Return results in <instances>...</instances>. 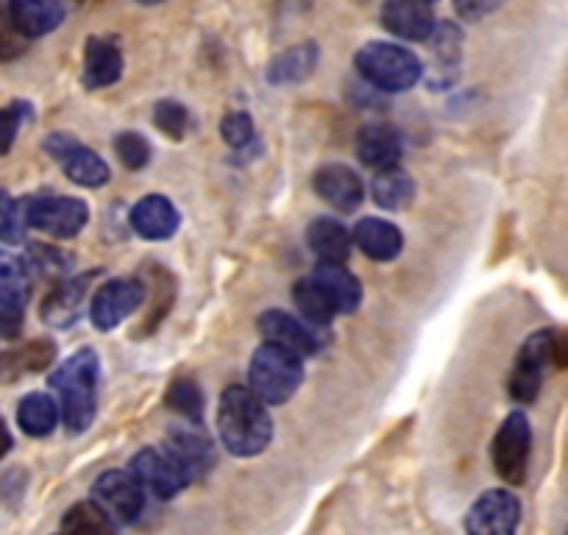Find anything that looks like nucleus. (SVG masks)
I'll use <instances>...</instances> for the list:
<instances>
[{
	"label": "nucleus",
	"mask_w": 568,
	"mask_h": 535,
	"mask_svg": "<svg viewBox=\"0 0 568 535\" xmlns=\"http://www.w3.org/2000/svg\"><path fill=\"white\" fill-rule=\"evenodd\" d=\"M217 435L237 457H254L271 446L273 422L265 402L251 387L232 385L217 402Z\"/></svg>",
	"instance_id": "f257e3e1"
},
{
	"label": "nucleus",
	"mask_w": 568,
	"mask_h": 535,
	"mask_svg": "<svg viewBox=\"0 0 568 535\" xmlns=\"http://www.w3.org/2000/svg\"><path fill=\"white\" fill-rule=\"evenodd\" d=\"M98 380H101V363L95 349H81L51 374V387L57 391L62 422L68 424L70 433H84L95 422Z\"/></svg>",
	"instance_id": "f03ea898"
},
{
	"label": "nucleus",
	"mask_w": 568,
	"mask_h": 535,
	"mask_svg": "<svg viewBox=\"0 0 568 535\" xmlns=\"http://www.w3.org/2000/svg\"><path fill=\"white\" fill-rule=\"evenodd\" d=\"M549 365L557 369H566L568 365V337L560 335L555 330H540L532 332L527 337V343L518 352L516 365L510 371V380H507V391L516 402H535L544 385V376L549 371Z\"/></svg>",
	"instance_id": "7ed1b4c3"
},
{
	"label": "nucleus",
	"mask_w": 568,
	"mask_h": 535,
	"mask_svg": "<svg viewBox=\"0 0 568 535\" xmlns=\"http://www.w3.org/2000/svg\"><path fill=\"white\" fill-rule=\"evenodd\" d=\"M251 391L265 402V405H284L296 396L304 380L302 354L287 346L265 341L254 352L248 369Z\"/></svg>",
	"instance_id": "20e7f679"
},
{
	"label": "nucleus",
	"mask_w": 568,
	"mask_h": 535,
	"mask_svg": "<svg viewBox=\"0 0 568 535\" xmlns=\"http://www.w3.org/2000/svg\"><path fill=\"white\" fill-rule=\"evenodd\" d=\"M357 70L371 87L382 92H407L424 73L413 51L390 42H368L357 53Z\"/></svg>",
	"instance_id": "39448f33"
},
{
	"label": "nucleus",
	"mask_w": 568,
	"mask_h": 535,
	"mask_svg": "<svg viewBox=\"0 0 568 535\" xmlns=\"http://www.w3.org/2000/svg\"><path fill=\"white\" fill-rule=\"evenodd\" d=\"M529 450H532V427L529 418L521 411L510 413L501 422L499 433H496L494 446H490V457H494V468L505 483L521 485L527 480L529 468Z\"/></svg>",
	"instance_id": "423d86ee"
},
{
	"label": "nucleus",
	"mask_w": 568,
	"mask_h": 535,
	"mask_svg": "<svg viewBox=\"0 0 568 535\" xmlns=\"http://www.w3.org/2000/svg\"><path fill=\"white\" fill-rule=\"evenodd\" d=\"M87 221H90L87 204L70 195H42V199L26 201V223L51 238H75L87 226Z\"/></svg>",
	"instance_id": "0eeeda50"
},
{
	"label": "nucleus",
	"mask_w": 568,
	"mask_h": 535,
	"mask_svg": "<svg viewBox=\"0 0 568 535\" xmlns=\"http://www.w3.org/2000/svg\"><path fill=\"white\" fill-rule=\"evenodd\" d=\"M131 474H134L136 483L145 491H151L156 499H173L176 494H182L184 485L193 483V477L184 472L182 463H179L168 450L136 452L134 461H131Z\"/></svg>",
	"instance_id": "6e6552de"
},
{
	"label": "nucleus",
	"mask_w": 568,
	"mask_h": 535,
	"mask_svg": "<svg viewBox=\"0 0 568 535\" xmlns=\"http://www.w3.org/2000/svg\"><path fill=\"white\" fill-rule=\"evenodd\" d=\"M45 151L57 160V165L68 173V179H73L81 188H101L109 182V165L95 154L92 149L81 145L79 140H73L70 134H51L45 140Z\"/></svg>",
	"instance_id": "1a4fd4ad"
},
{
	"label": "nucleus",
	"mask_w": 568,
	"mask_h": 535,
	"mask_svg": "<svg viewBox=\"0 0 568 535\" xmlns=\"http://www.w3.org/2000/svg\"><path fill=\"white\" fill-rule=\"evenodd\" d=\"M142 302H145V287H142L140 280H129V276L112 280L98 287V293L92 296L90 319L95 330L109 332L123 324L129 315H134Z\"/></svg>",
	"instance_id": "9d476101"
},
{
	"label": "nucleus",
	"mask_w": 568,
	"mask_h": 535,
	"mask_svg": "<svg viewBox=\"0 0 568 535\" xmlns=\"http://www.w3.org/2000/svg\"><path fill=\"white\" fill-rule=\"evenodd\" d=\"M521 522V502L505 488L485 491L466 516V529L474 535H510Z\"/></svg>",
	"instance_id": "9b49d317"
},
{
	"label": "nucleus",
	"mask_w": 568,
	"mask_h": 535,
	"mask_svg": "<svg viewBox=\"0 0 568 535\" xmlns=\"http://www.w3.org/2000/svg\"><path fill=\"white\" fill-rule=\"evenodd\" d=\"M92 499L109 513L114 524H129L145 507V496H142V485L136 483L134 474L125 472H106L95 480L92 485Z\"/></svg>",
	"instance_id": "f8f14e48"
},
{
	"label": "nucleus",
	"mask_w": 568,
	"mask_h": 535,
	"mask_svg": "<svg viewBox=\"0 0 568 535\" xmlns=\"http://www.w3.org/2000/svg\"><path fill=\"white\" fill-rule=\"evenodd\" d=\"M260 332L265 335V341L293 349V352H298L302 357H313V354H318L326 343L324 335L318 332V326H307L304 321L293 319L291 313H282V310H267V313H262Z\"/></svg>",
	"instance_id": "ddd939ff"
},
{
	"label": "nucleus",
	"mask_w": 568,
	"mask_h": 535,
	"mask_svg": "<svg viewBox=\"0 0 568 535\" xmlns=\"http://www.w3.org/2000/svg\"><path fill=\"white\" fill-rule=\"evenodd\" d=\"M382 26L402 40L420 42L435 29L433 7H429V0H385Z\"/></svg>",
	"instance_id": "4468645a"
},
{
	"label": "nucleus",
	"mask_w": 568,
	"mask_h": 535,
	"mask_svg": "<svg viewBox=\"0 0 568 535\" xmlns=\"http://www.w3.org/2000/svg\"><path fill=\"white\" fill-rule=\"evenodd\" d=\"M182 215L165 195H145L131 210V229L145 240H168L179 232Z\"/></svg>",
	"instance_id": "2eb2a0df"
},
{
	"label": "nucleus",
	"mask_w": 568,
	"mask_h": 535,
	"mask_svg": "<svg viewBox=\"0 0 568 535\" xmlns=\"http://www.w3.org/2000/svg\"><path fill=\"white\" fill-rule=\"evenodd\" d=\"M315 193L324 201H329L335 210L341 212H354L363 204V182H359L357 173L348 165H324L313 179Z\"/></svg>",
	"instance_id": "dca6fc26"
},
{
	"label": "nucleus",
	"mask_w": 568,
	"mask_h": 535,
	"mask_svg": "<svg viewBox=\"0 0 568 535\" xmlns=\"http://www.w3.org/2000/svg\"><path fill=\"white\" fill-rule=\"evenodd\" d=\"M92 276H79V280H68L57 287V291L48 293V299L42 302V321L48 326H73L75 321L84 313V299H87V285H90Z\"/></svg>",
	"instance_id": "f3484780"
},
{
	"label": "nucleus",
	"mask_w": 568,
	"mask_h": 535,
	"mask_svg": "<svg viewBox=\"0 0 568 535\" xmlns=\"http://www.w3.org/2000/svg\"><path fill=\"white\" fill-rule=\"evenodd\" d=\"M354 243L363 249L365 256L376 262H390L402 254L404 249V234L393 226L390 221L382 218H363L354 226Z\"/></svg>",
	"instance_id": "a211bd4d"
},
{
	"label": "nucleus",
	"mask_w": 568,
	"mask_h": 535,
	"mask_svg": "<svg viewBox=\"0 0 568 535\" xmlns=\"http://www.w3.org/2000/svg\"><path fill=\"white\" fill-rule=\"evenodd\" d=\"M357 157L368 168H376V171L398 165V157H402V134L387 123L365 125L357 138Z\"/></svg>",
	"instance_id": "6ab92c4d"
},
{
	"label": "nucleus",
	"mask_w": 568,
	"mask_h": 535,
	"mask_svg": "<svg viewBox=\"0 0 568 535\" xmlns=\"http://www.w3.org/2000/svg\"><path fill=\"white\" fill-rule=\"evenodd\" d=\"M9 9H12V18L18 23V29L29 40L51 34L64 20L62 0H9Z\"/></svg>",
	"instance_id": "aec40b11"
},
{
	"label": "nucleus",
	"mask_w": 568,
	"mask_h": 535,
	"mask_svg": "<svg viewBox=\"0 0 568 535\" xmlns=\"http://www.w3.org/2000/svg\"><path fill=\"white\" fill-rule=\"evenodd\" d=\"M123 75V53L114 42L92 37L84 48V87L101 90Z\"/></svg>",
	"instance_id": "412c9836"
},
{
	"label": "nucleus",
	"mask_w": 568,
	"mask_h": 535,
	"mask_svg": "<svg viewBox=\"0 0 568 535\" xmlns=\"http://www.w3.org/2000/svg\"><path fill=\"white\" fill-rule=\"evenodd\" d=\"M313 276L326 287L337 313H354L363 302V285L352 271L343 268V262H321Z\"/></svg>",
	"instance_id": "4be33fe9"
},
{
	"label": "nucleus",
	"mask_w": 568,
	"mask_h": 535,
	"mask_svg": "<svg viewBox=\"0 0 568 535\" xmlns=\"http://www.w3.org/2000/svg\"><path fill=\"white\" fill-rule=\"evenodd\" d=\"M307 245L321 262H346L352 254V234L332 218H315L307 229Z\"/></svg>",
	"instance_id": "5701e85b"
},
{
	"label": "nucleus",
	"mask_w": 568,
	"mask_h": 535,
	"mask_svg": "<svg viewBox=\"0 0 568 535\" xmlns=\"http://www.w3.org/2000/svg\"><path fill=\"white\" fill-rule=\"evenodd\" d=\"M53 357H57L53 341H31L29 346L14 352H0V382H14L18 376L48 369Z\"/></svg>",
	"instance_id": "b1692460"
},
{
	"label": "nucleus",
	"mask_w": 568,
	"mask_h": 535,
	"mask_svg": "<svg viewBox=\"0 0 568 535\" xmlns=\"http://www.w3.org/2000/svg\"><path fill=\"white\" fill-rule=\"evenodd\" d=\"M168 452L182 463L184 472H187L193 480L199 477L212 461L210 438H206L204 433H199V430H184V427L173 430V433L168 435Z\"/></svg>",
	"instance_id": "393cba45"
},
{
	"label": "nucleus",
	"mask_w": 568,
	"mask_h": 535,
	"mask_svg": "<svg viewBox=\"0 0 568 535\" xmlns=\"http://www.w3.org/2000/svg\"><path fill=\"white\" fill-rule=\"evenodd\" d=\"M371 195H374V201L382 210H404V206L413 201L415 182L413 176H409L407 171H402L398 165L382 168L374 176V182H371Z\"/></svg>",
	"instance_id": "a878e982"
},
{
	"label": "nucleus",
	"mask_w": 568,
	"mask_h": 535,
	"mask_svg": "<svg viewBox=\"0 0 568 535\" xmlns=\"http://www.w3.org/2000/svg\"><path fill=\"white\" fill-rule=\"evenodd\" d=\"M293 299H296V307H298V313L304 315V321L313 326H318V330L329 326L332 319L337 315L335 302H332V296L326 293V287L321 285L315 276L298 280L296 287H293Z\"/></svg>",
	"instance_id": "bb28decb"
},
{
	"label": "nucleus",
	"mask_w": 568,
	"mask_h": 535,
	"mask_svg": "<svg viewBox=\"0 0 568 535\" xmlns=\"http://www.w3.org/2000/svg\"><path fill=\"white\" fill-rule=\"evenodd\" d=\"M18 424L31 438L51 435L59 424L57 398H51L48 393H29L18 407Z\"/></svg>",
	"instance_id": "cd10ccee"
},
{
	"label": "nucleus",
	"mask_w": 568,
	"mask_h": 535,
	"mask_svg": "<svg viewBox=\"0 0 568 535\" xmlns=\"http://www.w3.org/2000/svg\"><path fill=\"white\" fill-rule=\"evenodd\" d=\"M315 64H318V48L313 42L296 46L273 59L271 68H267V79H271V84H296V81L313 75Z\"/></svg>",
	"instance_id": "c85d7f7f"
},
{
	"label": "nucleus",
	"mask_w": 568,
	"mask_h": 535,
	"mask_svg": "<svg viewBox=\"0 0 568 535\" xmlns=\"http://www.w3.org/2000/svg\"><path fill=\"white\" fill-rule=\"evenodd\" d=\"M62 529L68 533H112L114 522L109 518V513L92 502H79L68 511V516L62 518Z\"/></svg>",
	"instance_id": "c756f323"
},
{
	"label": "nucleus",
	"mask_w": 568,
	"mask_h": 535,
	"mask_svg": "<svg viewBox=\"0 0 568 535\" xmlns=\"http://www.w3.org/2000/svg\"><path fill=\"white\" fill-rule=\"evenodd\" d=\"M26 302H29V287L0 285V341L20 335Z\"/></svg>",
	"instance_id": "7c9ffc66"
},
{
	"label": "nucleus",
	"mask_w": 568,
	"mask_h": 535,
	"mask_svg": "<svg viewBox=\"0 0 568 535\" xmlns=\"http://www.w3.org/2000/svg\"><path fill=\"white\" fill-rule=\"evenodd\" d=\"M168 407L176 411L179 416L190 418L193 424H201V416H204V393L195 385V380L182 376V380H176L168 387Z\"/></svg>",
	"instance_id": "2f4dec72"
},
{
	"label": "nucleus",
	"mask_w": 568,
	"mask_h": 535,
	"mask_svg": "<svg viewBox=\"0 0 568 535\" xmlns=\"http://www.w3.org/2000/svg\"><path fill=\"white\" fill-rule=\"evenodd\" d=\"M26 226V204H18L7 190H0V240L7 245L23 243Z\"/></svg>",
	"instance_id": "473e14b6"
},
{
	"label": "nucleus",
	"mask_w": 568,
	"mask_h": 535,
	"mask_svg": "<svg viewBox=\"0 0 568 535\" xmlns=\"http://www.w3.org/2000/svg\"><path fill=\"white\" fill-rule=\"evenodd\" d=\"M29 118L31 103L26 101H12L9 107H0V157H7L12 151L14 140H18L20 129Z\"/></svg>",
	"instance_id": "72a5a7b5"
},
{
	"label": "nucleus",
	"mask_w": 568,
	"mask_h": 535,
	"mask_svg": "<svg viewBox=\"0 0 568 535\" xmlns=\"http://www.w3.org/2000/svg\"><path fill=\"white\" fill-rule=\"evenodd\" d=\"M114 154L120 157V162H123L129 171H140V168H145L151 162V145L149 140L142 138V134H136V131H125V134H120V138L114 140Z\"/></svg>",
	"instance_id": "f704fd0d"
},
{
	"label": "nucleus",
	"mask_w": 568,
	"mask_h": 535,
	"mask_svg": "<svg viewBox=\"0 0 568 535\" xmlns=\"http://www.w3.org/2000/svg\"><path fill=\"white\" fill-rule=\"evenodd\" d=\"M154 123L162 134L179 140L184 138V131H187L190 114L179 101H160L154 109Z\"/></svg>",
	"instance_id": "c9c22d12"
},
{
	"label": "nucleus",
	"mask_w": 568,
	"mask_h": 535,
	"mask_svg": "<svg viewBox=\"0 0 568 535\" xmlns=\"http://www.w3.org/2000/svg\"><path fill=\"white\" fill-rule=\"evenodd\" d=\"M26 42L29 37L18 29L12 18V9L7 3H0V59H14L26 51Z\"/></svg>",
	"instance_id": "e433bc0d"
},
{
	"label": "nucleus",
	"mask_w": 568,
	"mask_h": 535,
	"mask_svg": "<svg viewBox=\"0 0 568 535\" xmlns=\"http://www.w3.org/2000/svg\"><path fill=\"white\" fill-rule=\"evenodd\" d=\"M221 134L232 149H245L254 140V120L248 112H232L223 118Z\"/></svg>",
	"instance_id": "4c0bfd02"
},
{
	"label": "nucleus",
	"mask_w": 568,
	"mask_h": 535,
	"mask_svg": "<svg viewBox=\"0 0 568 535\" xmlns=\"http://www.w3.org/2000/svg\"><path fill=\"white\" fill-rule=\"evenodd\" d=\"M501 3H505V0H455V9L463 20L477 23V20L494 14Z\"/></svg>",
	"instance_id": "58836bf2"
},
{
	"label": "nucleus",
	"mask_w": 568,
	"mask_h": 535,
	"mask_svg": "<svg viewBox=\"0 0 568 535\" xmlns=\"http://www.w3.org/2000/svg\"><path fill=\"white\" fill-rule=\"evenodd\" d=\"M31 256H34L37 265L45 268V271H57V274L68 271V265L73 262L68 254L51 249V245H34V249H31Z\"/></svg>",
	"instance_id": "ea45409f"
},
{
	"label": "nucleus",
	"mask_w": 568,
	"mask_h": 535,
	"mask_svg": "<svg viewBox=\"0 0 568 535\" xmlns=\"http://www.w3.org/2000/svg\"><path fill=\"white\" fill-rule=\"evenodd\" d=\"M9 450H12V433H9L7 422L0 418V461L9 455Z\"/></svg>",
	"instance_id": "a19ab883"
},
{
	"label": "nucleus",
	"mask_w": 568,
	"mask_h": 535,
	"mask_svg": "<svg viewBox=\"0 0 568 535\" xmlns=\"http://www.w3.org/2000/svg\"><path fill=\"white\" fill-rule=\"evenodd\" d=\"M136 3H145V7H151V3H162V0H136Z\"/></svg>",
	"instance_id": "79ce46f5"
}]
</instances>
